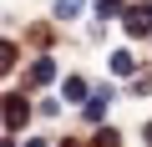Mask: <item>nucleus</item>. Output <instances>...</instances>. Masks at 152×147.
<instances>
[{"mask_svg": "<svg viewBox=\"0 0 152 147\" xmlns=\"http://www.w3.org/2000/svg\"><path fill=\"white\" fill-rule=\"evenodd\" d=\"M20 122H26V97H15V91H10V97H5V127L15 132Z\"/></svg>", "mask_w": 152, "mask_h": 147, "instance_id": "f257e3e1", "label": "nucleus"}, {"mask_svg": "<svg viewBox=\"0 0 152 147\" xmlns=\"http://www.w3.org/2000/svg\"><path fill=\"white\" fill-rule=\"evenodd\" d=\"M147 26H152V10H127V31L132 36H147Z\"/></svg>", "mask_w": 152, "mask_h": 147, "instance_id": "f03ea898", "label": "nucleus"}, {"mask_svg": "<svg viewBox=\"0 0 152 147\" xmlns=\"http://www.w3.org/2000/svg\"><path fill=\"white\" fill-rule=\"evenodd\" d=\"M102 112H107V91H102V97H91V102H86V122H102Z\"/></svg>", "mask_w": 152, "mask_h": 147, "instance_id": "7ed1b4c3", "label": "nucleus"}, {"mask_svg": "<svg viewBox=\"0 0 152 147\" xmlns=\"http://www.w3.org/2000/svg\"><path fill=\"white\" fill-rule=\"evenodd\" d=\"M31 81H36V86H46V81H51V61H36V71H31Z\"/></svg>", "mask_w": 152, "mask_h": 147, "instance_id": "20e7f679", "label": "nucleus"}, {"mask_svg": "<svg viewBox=\"0 0 152 147\" xmlns=\"http://www.w3.org/2000/svg\"><path fill=\"white\" fill-rule=\"evenodd\" d=\"M112 71H122V76H127V71H132V56H127V51H117V56H112Z\"/></svg>", "mask_w": 152, "mask_h": 147, "instance_id": "39448f33", "label": "nucleus"}, {"mask_svg": "<svg viewBox=\"0 0 152 147\" xmlns=\"http://www.w3.org/2000/svg\"><path fill=\"white\" fill-rule=\"evenodd\" d=\"M91 147H122V137H117V132H96V142H91Z\"/></svg>", "mask_w": 152, "mask_h": 147, "instance_id": "423d86ee", "label": "nucleus"}, {"mask_svg": "<svg viewBox=\"0 0 152 147\" xmlns=\"http://www.w3.org/2000/svg\"><path fill=\"white\" fill-rule=\"evenodd\" d=\"M81 10V0H56V15H76Z\"/></svg>", "mask_w": 152, "mask_h": 147, "instance_id": "0eeeda50", "label": "nucleus"}, {"mask_svg": "<svg viewBox=\"0 0 152 147\" xmlns=\"http://www.w3.org/2000/svg\"><path fill=\"white\" fill-rule=\"evenodd\" d=\"M96 10L102 15H122V0H96Z\"/></svg>", "mask_w": 152, "mask_h": 147, "instance_id": "6e6552de", "label": "nucleus"}, {"mask_svg": "<svg viewBox=\"0 0 152 147\" xmlns=\"http://www.w3.org/2000/svg\"><path fill=\"white\" fill-rule=\"evenodd\" d=\"M142 137H147V147H152V122H147V127H142Z\"/></svg>", "mask_w": 152, "mask_h": 147, "instance_id": "1a4fd4ad", "label": "nucleus"}, {"mask_svg": "<svg viewBox=\"0 0 152 147\" xmlns=\"http://www.w3.org/2000/svg\"><path fill=\"white\" fill-rule=\"evenodd\" d=\"M61 147H76V142H61Z\"/></svg>", "mask_w": 152, "mask_h": 147, "instance_id": "9d476101", "label": "nucleus"}]
</instances>
